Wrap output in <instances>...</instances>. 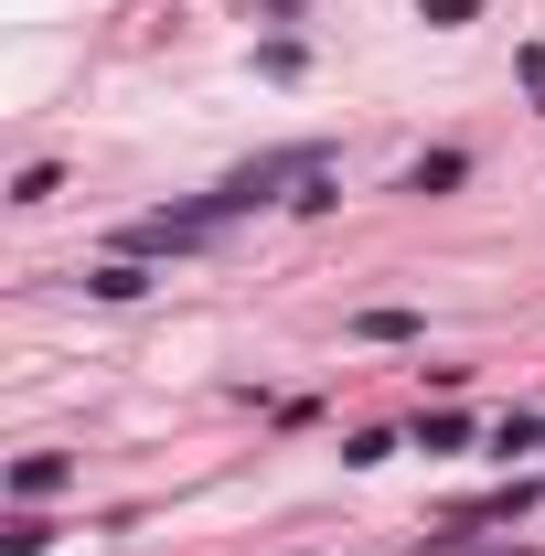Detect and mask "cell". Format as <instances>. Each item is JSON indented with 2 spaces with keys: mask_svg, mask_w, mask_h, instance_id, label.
Returning a JSON list of instances; mask_svg holds the SVG:
<instances>
[{
  "mask_svg": "<svg viewBox=\"0 0 545 556\" xmlns=\"http://www.w3.org/2000/svg\"><path fill=\"white\" fill-rule=\"evenodd\" d=\"M353 332H364V343H417V311H364Z\"/></svg>",
  "mask_w": 545,
  "mask_h": 556,
  "instance_id": "cell-7",
  "label": "cell"
},
{
  "mask_svg": "<svg viewBox=\"0 0 545 556\" xmlns=\"http://www.w3.org/2000/svg\"><path fill=\"white\" fill-rule=\"evenodd\" d=\"M86 289H97V300H139L150 268H139V257H107V268H86Z\"/></svg>",
  "mask_w": 545,
  "mask_h": 556,
  "instance_id": "cell-4",
  "label": "cell"
},
{
  "mask_svg": "<svg viewBox=\"0 0 545 556\" xmlns=\"http://www.w3.org/2000/svg\"><path fill=\"white\" fill-rule=\"evenodd\" d=\"M65 482H75L65 450H22V460H11V492H22V503H43V492H65Z\"/></svg>",
  "mask_w": 545,
  "mask_h": 556,
  "instance_id": "cell-2",
  "label": "cell"
},
{
  "mask_svg": "<svg viewBox=\"0 0 545 556\" xmlns=\"http://www.w3.org/2000/svg\"><path fill=\"white\" fill-rule=\"evenodd\" d=\"M310 172H332V150H321V139H300V150H268V161L225 172V182H214L204 204H214V214H257L268 193H289V182H310Z\"/></svg>",
  "mask_w": 545,
  "mask_h": 556,
  "instance_id": "cell-1",
  "label": "cell"
},
{
  "mask_svg": "<svg viewBox=\"0 0 545 556\" xmlns=\"http://www.w3.org/2000/svg\"><path fill=\"white\" fill-rule=\"evenodd\" d=\"M514 75H524V97L545 108V43H524V65H514Z\"/></svg>",
  "mask_w": 545,
  "mask_h": 556,
  "instance_id": "cell-9",
  "label": "cell"
},
{
  "mask_svg": "<svg viewBox=\"0 0 545 556\" xmlns=\"http://www.w3.org/2000/svg\"><path fill=\"white\" fill-rule=\"evenodd\" d=\"M54 193H65V172H54V161H33V172L11 182V204H22V214H33V204H54Z\"/></svg>",
  "mask_w": 545,
  "mask_h": 556,
  "instance_id": "cell-6",
  "label": "cell"
},
{
  "mask_svg": "<svg viewBox=\"0 0 545 556\" xmlns=\"http://www.w3.org/2000/svg\"><path fill=\"white\" fill-rule=\"evenodd\" d=\"M471 11H481V0H417V22H439V33H460Z\"/></svg>",
  "mask_w": 545,
  "mask_h": 556,
  "instance_id": "cell-8",
  "label": "cell"
},
{
  "mask_svg": "<svg viewBox=\"0 0 545 556\" xmlns=\"http://www.w3.org/2000/svg\"><path fill=\"white\" fill-rule=\"evenodd\" d=\"M54 546V525H43V514H11V525H0V556H43Z\"/></svg>",
  "mask_w": 545,
  "mask_h": 556,
  "instance_id": "cell-5",
  "label": "cell"
},
{
  "mask_svg": "<svg viewBox=\"0 0 545 556\" xmlns=\"http://www.w3.org/2000/svg\"><path fill=\"white\" fill-rule=\"evenodd\" d=\"M460 182H471V150H428L407 172V193H460Z\"/></svg>",
  "mask_w": 545,
  "mask_h": 556,
  "instance_id": "cell-3",
  "label": "cell"
}]
</instances>
